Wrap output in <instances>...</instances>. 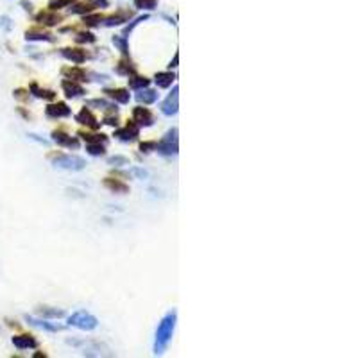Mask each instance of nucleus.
<instances>
[{
  "instance_id": "25",
  "label": "nucleus",
  "mask_w": 358,
  "mask_h": 358,
  "mask_svg": "<svg viewBox=\"0 0 358 358\" xmlns=\"http://www.w3.org/2000/svg\"><path fill=\"white\" fill-rule=\"evenodd\" d=\"M127 83H129V88L133 90H142V88H147L150 84V81L147 77H142V75H129L127 79Z\"/></svg>"
},
{
  "instance_id": "7",
  "label": "nucleus",
  "mask_w": 358,
  "mask_h": 358,
  "mask_svg": "<svg viewBox=\"0 0 358 358\" xmlns=\"http://www.w3.org/2000/svg\"><path fill=\"white\" fill-rule=\"evenodd\" d=\"M133 122L138 127H149L154 124V117L147 108H134L133 110Z\"/></svg>"
},
{
  "instance_id": "9",
  "label": "nucleus",
  "mask_w": 358,
  "mask_h": 358,
  "mask_svg": "<svg viewBox=\"0 0 358 358\" xmlns=\"http://www.w3.org/2000/svg\"><path fill=\"white\" fill-rule=\"evenodd\" d=\"M52 140H54L58 145L70 147V149H77L79 147V140H75L74 136H70V134H67L65 131H61V129L52 131Z\"/></svg>"
},
{
  "instance_id": "27",
  "label": "nucleus",
  "mask_w": 358,
  "mask_h": 358,
  "mask_svg": "<svg viewBox=\"0 0 358 358\" xmlns=\"http://www.w3.org/2000/svg\"><path fill=\"white\" fill-rule=\"evenodd\" d=\"M86 150L91 156H104L106 154V143H86Z\"/></svg>"
},
{
  "instance_id": "33",
  "label": "nucleus",
  "mask_w": 358,
  "mask_h": 358,
  "mask_svg": "<svg viewBox=\"0 0 358 358\" xmlns=\"http://www.w3.org/2000/svg\"><path fill=\"white\" fill-rule=\"evenodd\" d=\"M74 0H50L48 2V8L50 9H59V8H67V6H70Z\"/></svg>"
},
{
  "instance_id": "4",
  "label": "nucleus",
  "mask_w": 358,
  "mask_h": 358,
  "mask_svg": "<svg viewBox=\"0 0 358 358\" xmlns=\"http://www.w3.org/2000/svg\"><path fill=\"white\" fill-rule=\"evenodd\" d=\"M177 143H179V140H177V127H172V129L167 131L165 136L160 142H156V150L162 156H176Z\"/></svg>"
},
{
  "instance_id": "22",
  "label": "nucleus",
  "mask_w": 358,
  "mask_h": 358,
  "mask_svg": "<svg viewBox=\"0 0 358 358\" xmlns=\"http://www.w3.org/2000/svg\"><path fill=\"white\" fill-rule=\"evenodd\" d=\"M79 136L83 138L86 143H106L108 136L106 134H98V133H86V131H79Z\"/></svg>"
},
{
  "instance_id": "16",
  "label": "nucleus",
  "mask_w": 358,
  "mask_h": 358,
  "mask_svg": "<svg viewBox=\"0 0 358 358\" xmlns=\"http://www.w3.org/2000/svg\"><path fill=\"white\" fill-rule=\"evenodd\" d=\"M136 100L140 104H152V103H156V100H158V91L156 90H150L149 86L142 88V90H138Z\"/></svg>"
},
{
  "instance_id": "26",
  "label": "nucleus",
  "mask_w": 358,
  "mask_h": 358,
  "mask_svg": "<svg viewBox=\"0 0 358 358\" xmlns=\"http://www.w3.org/2000/svg\"><path fill=\"white\" fill-rule=\"evenodd\" d=\"M31 93L38 98H45V100H52L56 97V91L52 90H45V88H39L38 84H31Z\"/></svg>"
},
{
  "instance_id": "19",
  "label": "nucleus",
  "mask_w": 358,
  "mask_h": 358,
  "mask_svg": "<svg viewBox=\"0 0 358 358\" xmlns=\"http://www.w3.org/2000/svg\"><path fill=\"white\" fill-rule=\"evenodd\" d=\"M117 72H118L120 75H127V77H129V75H133L134 72H136V67H134L133 61H131V59L126 56V58H122L120 61H118Z\"/></svg>"
},
{
  "instance_id": "8",
  "label": "nucleus",
  "mask_w": 358,
  "mask_h": 358,
  "mask_svg": "<svg viewBox=\"0 0 358 358\" xmlns=\"http://www.w3.org/2000/svg\"><path fill=\"white\" fill-rule=\"evenodd\" d=\"M75 120H77L81 126L91 127V129H97V127H100V122L97 120V117H95V115L90 111V108H86V106H84L83 110L75 115Z\"/></svg>"
},
{
  "instance_id": "31",
  "label": "nucleus",
  "mask_w": 358,
  "mask_h": 358,
  "mask_svg": "<svg viewBox=\"0 0 358 358\" xmlns=\"http://www.w3.org/2000/svg\"><path fill=\"white\" fill-rule=\"evenodd\" d=\"M134 6L138 9H154L156 8V0H134Z\"/></svg>"
},
{
  "instance_id": "38",
  "label": "nucleus",
  "mask_w": 358,
  "mask_h": 358,
  "mask_svg": "<svg viewBox=\"0 0 358 358\" xmlns=\"http://www.w3.org/2000/svg\"><path fill=\"white\" fill-rule=\"evenodd\" d=\"M88 2H90V6H93V8H100V6H103V8H106V6H108L106 0H88Z\"/></svg>"
},
{
  "instance_id": "30",
  "label": "nucleus",
  "mask_w": 358,
  "mask_h": 358,
  "mask_svg": "<svg viewBox=\"0 0 358 358\" xmlns=\"http://www.w3.org/2000/svg\"><path fill=\"white\" fill-rule=\"evenodd\" d=\"M113 43L117 45L118 48H120V52H122V54L127 56V41H126V36H115V38H113Z\"/></svg>"
},
{
  "instance_id": "24",
  "label": "nucleus",
  "mask_w": 358,
  "mask_h": 358,
  "mask_svg": "<svg viewBox=\"0 0 358 358\" xmlns=\"http://www.w3.org/2000/svg\"><path fill=\"white\" fill-rule=\"evenodd\" d=\"M63 75H67V79H72V81H86V72L79 67L63 68Z\"/></svg>"
},
{
  "instance_id": "40",
  "label": "nucleus",
  "mask_w": 358,
  "mask_h": 358,
  "mask_svg": "<svg viewBox=\"0 0 358 358\" xmlns=\"http://www.w3.org/2000/svg\"><path fill=\"white\" fill-rule=\"evenodd\" d=\"M177 61H179V52H176V54H174V59H172V63H170V68H176L177 67Z\"/></svg>"
},
{
  "instance_id": "13",
  "label": "nucleus",
  "mask_w": 358,
  "mask_h": 358,
  "mask_svg": "<svg viewBox=\"0 0 358 358\" xmlns=\"http://www.w3.org/2000/svg\"><path fill=\"white\" fill-rule=\"evenodd\" d=\"M104 93H106L110 98H113L115 103H118V104H127L131 98L129 91L124 90V88H106Z\"/></svg>"
},
{
  "instance_id": "36",
  "label": "nucleus",
  "mask_w": 358,
  "mask_h": 358,
  "mask_svg": "<svg viewBox=\"0 0 358 358\" xmlns=\"http://www.w3.org/2000/svg\"><path fill=\"white\" fill-rule=\"evenodd\" d=\"M103 122H104V124H108V126H117V122H118L117 113H115V117H111V115H106V117H104Z\"/></svg>"
},
{
  "instance_id": "17",
  "label": "nucleus",
  "mask_w": 358,
  "mask_h": 358,
  "mask_svg": "<svg viewBox=\"0 0 358 358\" xmlns=\"http://www.w3.org/2000/svg\"><path fill=\"white\" fill-rule=\"evenodd\" d=\"M25 321L27 323H31L32 326H36V328H41V330H47V331H61L63 330V326H59V324H50V323H47V321H41V319H34V317H25Z\"/></svg>"
},
{
  "instance_id": "23",
  "label": "nucleus",
  "mask_w": 358,
  "mask_h": 358,
  "mask_svg": "<svg viewBox=\"0 0 358 358\" xmlns=\"http://www.w3.org/2000/svg\"><path fill=\"white\" fill-rule=\"evenodd\" d=\"M38 315L39 317H43V319H59V317H63L65 315V312L58 310V308H50V306H39Z\"/></svg>"
},
{
  "instance_id": "21",
  "label": "nucleus",
  "mask_w": 358,
  "mask_h": 358,
  "mask_svg": "<svg viewBox=\"0 0 358 358\" xmlns=\"http://www.w3.org/2000/svg\"><path fill=\"white\" fill-rule=\"evenodd\" d=\"M61 20V16L59 15H56V13H48V11H41L38 16H36V22H39V24H43V25H56Z\"/></svg>"
},
{
  "instance_id": "1",
  "label": "nucleus",
  "mask_w": 358,
  "mask_h": 358,
  "mask_svg": "<svg viewBox=\"0 0 358 358\" xmlns=\"http://www.w3.org/2000/svg\"><path fill=\"white\" fill-rule=\"evenodd\" d=\"M176 321H177V312L170 310L163 315V319L160 321L156 330V337H154V354H163L169 347L170 340L174 337V330H176Z\"/></svg>"
},
{
  "instance_id": "10",
  "label": "nucleus",
  "mask_w": 358,
  "mask_h": 358,
  "mask_svg": "<svg viewBox=\"0 0 358 358\" xmlns=\"http://www.w3.org/2000/svg\"><path fill=\"white\" fill-rule=\"evenodd\" d=\"M45 113H47V117H50V118H65V117H70L72 111L65 103H54V104H48V106L45 108Z\"/></svg>"
},
{
  "instance_id": "29",
  "label": "nucleus",
  "mask_w": 358,
  "mask_h": 358,
  "mask_svg": "<svg viewBox=\"0 0 358 358\" xmlns=\"http://www.w3.org/2000/svg\"><path fill=\"white\" fill-rule=\"evenodd\" d=\"M75 41H77V43H93L95 36L91 34V32H77Z\"/></svg>"
},
{
  "instance_id": "20",
  "label": "nucleus",
  "mask_w": 358,
  "mask_h": 358,
  "mask_svg": "<svg viewBox=\"0 0 358 358\" xmlns=\"http://www.w3.org/2000/svg\"><path fill=\"white\" fill-rule=\"evenodd\" d=\"M174 79H176V75H174L172 72H158L154 81H156L158 88H169L172 86Z\"/></svg>"
},
{
  "instance_id": "32",
  "label": "nucleus",
  "mask_w": 358,
  "mask_h": 358,
  "mask_svg": "<svg viewBox=\"0 0 358 358\" xmlns=\"http://www.w3.org/2000/svg\"><path fill=\"white\" fill-rule=\"evenodd\" d=\"M108 163H110V165L124 167V165H127V163H129V160H127L126 156H113V158H110V160H108Z\"/></svg>"
},
{
  "instance_id": "11",
  "label": "nucleus",
  "mask_w": 358,
  "mask_h": 358,
  "mask_svg": "<svg viewBox=\"0 0 358 358\" xmlns=\"http://www.w3.org/2000/svg\"><path fill=\"white\" fill-rule=\"evenodd\" d=\"M13 346L18 347V349H34V347H38V340L32 335H15L13 337Z\"/></svg>"
},
{
  "instance_id": "2",
  "label": "nucleus",
  "mask_w": 358,
  "mask_h": 358,
  "mask_svg": "<svg viewBox=\"0 0 358 358\" xmlns=\"http://www.w3.org/2000/svg\"><path fill=\"white\" fill-rule=\"evenodd\" d=\"M50 162L56 169H63V170H72V172H79L86 167V162H84L81 156H72V154H50Z\"/></svg>"
},
{
  "instance_id": "15",
  "label": "nucleus",
  "mask_w": 358,
  "mask_h": 358,
  "mask_svg": "<svg viewBox=\"0 0 358 358\" xmlns=\"http://www.w3.org/2000/svg\"><path fill=\"white\" fill-rule=\"evenodd\" d=\"M104 186H106L110 192H115V193H127L129 192V186L126 185L124 181H120V179H117V177H106L104 179Z\"/></svg>"
},
{
  "instance_id": "5",
  "label": "nucleus",
  "mask_w": 358,
  "mask_h": 358,
  "mask_svg": "<svg viewBox=\"0 0 358 358\" xmlns=\"http://www.w3.org/2000/svg\"><path fill=\"white\" fill-rule=\"evenodd\" d=\"M179 110V88L174 86V90L167 95V98L162 103V113L165 117H172Z\"/></svg>"
},
{
  "instance_id": "39",
  "label": "nucleus",
  "mask_w": 358,
  "mask_h": 358,
  "mask_svg": "<svg viewBox=\"0 0 358 358\" xmlns=\"http://www.w3.org/2000/svg\"><path fill=\"white\" fill-rule=\"evenodd\" d=\"M25 93H27L25 90H15V97L16 98H24V100H25V98L29 97V95H25Z\"/></svg>"
},
{
  "instance_id": "35",
  "label": "nucleus",
  "mask_w": 358,
  "mask_h": 358,
  "mask_svg": "<svg viewBox=\"0 0 358 358\" xmlns=\"http://www.w3.org/2000/svg\"><path fill=\"white\" fill-rule=\"evenodd\" d=\"M140 150L142 152H152V150H156V142H142L140 143Z\"/></svg>"
},
{
  "instance_id": "34",
  "label": "nucleus",
  "mask_w": 358,
  "mask_h": 358,
  "mask_svg": "<svg viewBox=\"0 0 358 358\" xmlns=\"http://www.w3.org/2000/svg\"><path fill=\"white\" fill-rule=\"evenodd\" d=\"M100 22H103V16H84V24L86 25H91V27H93V25H98L100 24Z\"/></svg>"
},
{
  "instance_id": "14",
  "label": "nucleus",
  "mask_w": 358,
  "mask_h": 358,
  "mask_svg": "<svg viewBox=\"0 0 358 358\" xmlns=\"http://www.w3.org/2000/svg\"><path fill=\"white\" fill-rule=\"evenodd\" d=\"M61 54H63V58H67L68 61H72L75 65H81L86 61V52L81 50V48H63Z\"/></svg>"
},
{
  "instance_id": "3",
  "label": "nucleus",
  "mask_w": 358,
  "mask_h": 358,
  "mask_svg": "<svg viewBox=\"0 0 358 358\" xmlns=\"http://www.w3.org/2000/svg\"><path fill=\"white\" fill-rule=\"evenodd\" d=\"M68 326L79 328V330H83V331H91L98 326V321L95 315L90 314V312L77 310L68 317Z\"/></svg>"
},
{
  "instance_id": "37",
  "label": "nucleus",
  "mask_w": 358,
  "mask_h": 358,
  "mask_svg": "<svg viewBox=\"0 0 358 358\" xmlns=\"http://www.w3.org/2000/svg\"><path fill=\"white\" fill-rule=\"evenodd\" d=\"M131 174H133V176H136V177H140V179H143V177L149 176V174H147L143 169H136V167H134V169H131Z\"/></svg>"
},
{
  "instance_id": "6",
  "label": "nucleus",
  "mask_w": 358,
  "mask_h": 358,
  "mask_svg": "<svg viewBox=\"0 0 358 358\" xmlns=\"http://www.w3.org/2000/svg\"><path fill=\"white\" fill-rule=\"evenodd\" d=\"M115 136H117L118 140H122V142H134V140L140 136V127L131 120L126 127L115 131Z\"/></svg>"
},
{
  "instance_id": "18",
  "label": "nucleus",
  "mask_w": 358,
  "mask_h": 358,
  "mask_svg": "<svg viewBox=\"0 0 358 358\" xmlns=\"http://www.w3.org/2000/svg\"><path fill=\"white\" fill-rule=\"evenodd\" d=\"M25 39H29V41H54V38H52L48 32L41 31V29H31V31L25 32Z\"/></svg>"
},
{
  "instance_id": "12",
  "label": "nucleus",
  "mask_w": 358,
  "mask_h": 358,
  "mask_svg": "<svg viewBox=\"0 0 358 358\" xmlns=\"http://www.w3.org/2000/svg\"><path fill=\"white\" fill-rule=\"evenodd\" d=\"M61 88H63L65 95L68 98H74V97H79V95L84 93V88L77 83V81H72V79H65L63 83H61Z\"/></svg>"
},
{
  "instance_id": "28",
  "label": "nucleus",
  "mask_w": 358,
  "mask_h": 358,
  "mask_svg": "<svg viewBox=\"0 0 358 358\" xmlns=\"http://www.w3.org/2000/svg\"><path fill=\"white\" fill-rule=\"evenodd\" d=\"M98 108V110H111V104L106 103V100H103V98H91V100H88L86 103V108Z\"/></svg>"
}]
</instances>
